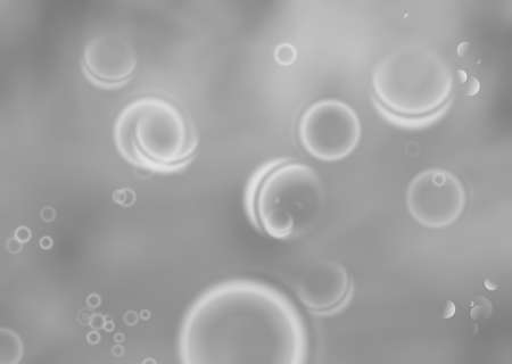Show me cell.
Segmentation results:
<instances>
[{
  "label": "cell",
  "instance_id": "cell-6",
  "mask_svg": "<svg viewBox=\"0 0 512 364\" xmlns=\"http://www.w3.org/2000/svg\"><path fill=\"white\" fill-rule=\"evenodd\" d=\"M467 204L461 180L451 171L439 168L421 171L410 181L407 208L420 226L444 229L456 223Z\"/></svg>",
  "mask_w": 512,
  "mask_h": 364
},
{
  "label": "cell",
  "instance_id": "cell-4",
  "mask_svg": "<svg viewBox=\"0 0 512 364\" xmlns=\"http://www.w3.org/2000/svg\"><path fill=\"white\" fill-rule=\"evenodd\" d=\"M114 143L135 167L169 175L193 161L198 139L194 124L177 105L162 97L143 96L119 113Z\"/></svg>",
  "mask_w": 512,
  "mask_h": 364
},
{
  "label": "cell",
  "instance_id": "cell-9",
  "mask_svg": "<svg viewBox=\"0 0 512 364\" xmlns=\"http://www.w3.org/2000/svg\"><path fill=\"white\" fill-rule=\"evenodd\" d=\"M294 48L289 45H282L277 49V60L282 64H289L294 61Z\"/></svg>",
  "mask_w": 512,
  "mask_h": 364
},
{
  "label": "cell",
  "instance_id": "cell-3",
  "mask_svg": "<svg viewBox=\"0 0 512 364\" xmlns=\"http://www.w3.org/2000/svg\"><path fill=\"white\" fill-rule=\"evenodd\" d=\"M325 187L310 165L293 159L264 163L247 182V217L263 235L291 241L310 233L325 209Z\"/></svg>",
  "mask_w": 512,
  "mask_h": 364
},
{
  "label": "cell",
  "instance_id": "cell-1",
  "mask_svg": "<svg viewBox=\"0 0 512 364\" xmlns=\"http://www.w3.org/2000/svg\"><path fill=\"white\" fill-rule=\"evenodd\" d=\"M178 354L185 364H303L309 335L299 309L277 288L229 280L188 309Z\"/></svg>",
  "mask_w": 512,
  "mask_h": 364
},
{
  "label": "cell",
  "instance_id": "cell-5",
  "mask_svg": "<svg viewBox=\"0 0 512 364\" xmlns=\"http://www.w3.org/2000/svg\"><path fill=\"white\" fill-rule=\"evenodd\" d=\"M304 150L315 159L337 162L357 150L362 137L359 115L338 99H321L304 111L299 123Z\"/></svg>",
  "mask_w": 512,
  "mask_h": 364
},
{
  "label": "cell",
  "instance_id": "cell-2",
  "mask_svg": "<svg viewBox=\"0 0 512 364\" xmlns=\"http://www.w3.org/2000/svg\"><path fill=\"white\" fill-rule=\"evenodd\" d=\"M374 102L386 118L417 124L439 118L454 93L450 64L436 49L418 43L392 49L371 79Z\"/></svg>",
  "mask_w": 512,
  "mask_h": 364
},
{
  "label": "cell",
  "instance_id": "cell-8",
  "mask_svg": "<svg viewBox=\"0 0 512 364\" xmlns=\"http://www.w3.org/2000/svg\"><path fill=\"white\" fill-rule=\"evenodd\" d=\"M137 62L135 47L118 32H105L90 39L82 54L86 77L103 88L127 84L134 76Z\"/></svg>",
  "mask_w": 512,
  "mask_h": 364
},
{
  "label": "cell",
  "instance_id": "cell-7",
  "mask_svg": "<svg viewBox=\"0 0 512 364\" xmlns=\"http://www.w3.org/2000/svg\"><path fill=\"white\" fill-rule=\"evenodd\" d=\"M292 288L310 312L328 316L349 303L353 291L350 273L341 263L320 260L296 271Z\"/></svg>",
  "mask_w": 512,
  "mask_h": 364
}]
</instances>
